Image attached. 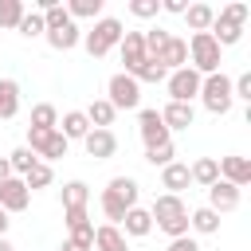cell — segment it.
<instances>
[{"instance_id": "6da1fadb", "label": "cell", "mask_w": 251, "mask_h": 251, "mask_svg": "<svg viewBox=\"0 0 251 251\" xmlns=\"http://www.w3.org/2000/svg\"><path fill=\"white\" fill-rule=\"evenodd\" d=\"M149 220H153L169 239L188 235V208H184V200H180V196H173V192H165V196H157V200H153Z\"/></svg>"}, {"instance_id": "7a4b0ae2", "label": "cell", "mask_w": 251, "mask_h": 251, "mask_svg": "<svg viewBox=\"0 0 251 251\" xmlns=\"http://www.w3.org/2000/svg\"><path fill=\"white\" fill-rule=\"evenodd\" d=\"M129 208H137V180H133V176H114V180L106 184V192H102V212H106V220L118 227Z\"/></svg>"}, {"instance_id": "3957f363", "label": "cell", "mask_w": 251, "mask_h": 251, "mask_svg": "<svg viewBox=\"0 0 251 251\" xmlns=\"http://www.w3.org/2000/svg\"><path fill=\"white\" fill-rule=\"evenodd\" d=\"M247 16H251V8H247L243 0L227 4L224 12H216V20H212L208 35H212V39L220 43V51H224V47H231V43H239V35H243V24H247Z\"/></svg>"}, {"instance_id": "277c9868", "label": "cell", "mask_w": 251, "mask_h": 251, "mask_svg": "<svg viewBox=\"0 0 251 251\" xmlns=\"http://www.w3.org/2000/svg\"><path fill=\"white\" fill-rule=\"evenodd\" d=\"M122 20H114V16H102V20H94V27L82 35V43H86V51L94 55V59H102V55H110L118 43H122Z\"/></svg>"}, {"instance_id": "5b68a950", "label": "cell", "mask_w": 251, "mask_h": 251, "mask_svg": "<svg viewBox=\"0 0 251 251\" xmlns=\"http://www.w3.org/2000/svg\"><path fill=\"white\" fill-rule=\"evenodd\" d=\"M200 102H204V110L208 114H227L231 110V78L224 75V71H216V75H204V82H200V94H196Z\"/></svg>"}, {"instance_id": "8992f818", "label": "cell", "mask_w": 251, "mask_h": 251, "mask_svg": "<svg viewBox=\"0 0 251 251\" xmlns=\"http://www.w3.org/2000/svg\"><path fill=\"white\" fill-rule=\"evenodd\" d=\"M188 67L196 75H216L220 71V43L208 35V31H196L188 39Z\"/></svg>"}, {"instance_id": "52a82bcc", "label": "cell", "mask_w": 251, "mask_h": 251, "mask_svg": "<svg viewBox=\"0 0 251 251\" xmlns=\"http://www.w3.org/2000/svg\"><path fill=\"white\" fill-rule=\"evenodd\" d=\"M67 145H71V141H67L59 129H35V126H27V149H31L35 157H43V165L67 157Z\"/></svg>"}, {"instance_id": "ba28073f", "label": "cell", "mask_w": 251, "mask_h": 251, "mask_svg": "<svg viewBox=\"0 0 251 251\" xmlns=\"http://www.w3.org/2000/svg\"><path fill=\"white\" fill-rule=\"evenodd\" d=\"M106 90H110V98H106V102H110L114 110H133V106H141V86H137V78H129L126 71L110 75Z\"/></svg>"}, {"instance_id": "9c48e42d", "label": "cell", "mask_w": 251, "mask_h": 251, "mask_svg": "<svg viewBox=\"0 0 251 251\" xmlns=\"http://www.w3.org/2000/svg\"><path fill=\"white\" fill-rule=\"evenodd\" d=\"M200 82H204V75H196L192 67L173 71V75L165 78V86H169V102H192V98L200 94Z\"/></svg>"}, {"instance_id": "30bf717a", "label": "cell", "mask_w": 251, "mask_h": 251, "mask_svg": "<svg viewBox=\"0 0 251 251\" xmlns=\"http://www.w3.org/2000/svg\"><path fill=\"white\" fill-rule=\"evenodd\" d=\"M137 129H141V141H145V149H157V145H169V141H173L157 110H141V118H137Z\"/></svg>"}, {"instance_id": "8fae6325", "label": "cell", "mask_w": 251, "mask_h": 251, "mask_svg": "<svg viewBox=\"0 0 251 251\" xmlns=\"http://www.w3.org/2000/svg\"><path fill=\"white\" fill-rule=\"evenodd\" d=\"M27 204H31L27 184H24L20 176H8V180L0 184V208H4V212H24Z\"/></svg>"}, {"instance_id": "7c38bea8", "label": "cell", "mask_w": 251, "mask_h": 251, "mask_svg": "<svg viewBox=\"0 0 251 251\" xmlns=\"http://www.w3.org/2000/svg\"><path fill=\"white\" fill-rule=\"evenodd\" d=\"M82 145H86V157H94V161H110L118 153V137L110 129H90L82 137Z\"/></svg>"}, {"instance_id": "4fadbf2b", "label": "cell", "mask_w": 251, "mask_h": 251, "mask_svg": "<svg viewBox=\"0 0 251 251\" xmlns=\"http://www.w3.org/2000/svg\"><path fill=\"white\" fill-rule=\"evenodd\" d=\"M122 63H126V75H133L141 63H145V39L141 31H122Z\"/></svg>"}, {"instance_id": "5bb4252c", "label": "cell", "mask_w": 251, "mask_h": 251, "mask_svg": "<svg viewBox=\"0 0 251 251\" xmlns=\"http://www.w3.org/2000/svg\"><path fill=\"white\" fill-rule=\"evenodd\" d=\"M220 180H227L235 188H247L251 184V161L247 157H220Z\"/></svg>"}, {"instance_id": "9a60e30c", "label": "cell", "mask_w": 251, "mask_h": 251, "mask_svg": "<svg viewBox=\"0 0 251 251\" xmlns=\"http://www.w3.org/2000/svg\"><path fill=\"white\" fill-rule=\"evenodd\" d=\"M208 208L220 216V212H235L239 208V188L235 184H227V180H216L212 188H208Z\"/></svg>"}, {"instance_id": "2e32d148", "label": "cell", "mask_w": 251, "mask_h": 251, "mask_svg": "<svg viewBox=\"0 0 251 251\" xmlns=\"http://www.w3.org/2000/svg\"><path fill=\"white\" fill-rule=\"evenodd\" d=\"M161 114V122H165V129L173 133V129H188L192 122H196V110H192V102H169L165 110H157Z\"/></svg>"}, {"instance_id": "e0dca14e", "label": "cell", "mask_w": 251, "mask_h": 251, "mask_svg": "<svg viewBox=\"0 0 251 251\" xmlns=\"http://www.w3.org/2000/svg\"><path fill=\"white\" fill-rule=\"evenodd\" d=\"M157 63H161L169 75H173V71H180V67H188V43H184V39H176V35H169V43L161 47Z\"/></svg>"}, {"instance_id": "ac0fdd59", "label": "cell", "mask_w": 251, "mask_h": 251, "mask_svg": "<svg viewBox=\"0 0 251 251\" xmlns=\"http://www.w3.org/2000/svg\"><path fill=\"white\" fill-rule=\"evenodd\" d=\"M122 235H133V239H141V235H149L153 231V220H149V208H129L126 216H122V227H118Z\"/></svg>"}, {"instance_id": "d6986e66", "label": "cell", "mask_w": 251, "mask_h": 251, "mask_svg": "<svg viewBox=\"0 0 251 251\" xmlns=\"http://www.w3.org/2000/svg\"><path fill=\"white\" fill-rule=\"evenodd\" d=\"M43 35H47V43H51L55 51H71V47H78V39H82V31H78V24H75V20H67L63 27L43 31Z\"/></svg>"}, {"instance_id": "ffe728a7", "label": "cell", "mask_w": 251, "mask_h": 251, "mask_svg": "<svg viewBox=\"0 0 251 251\" xmlns=\"http://www.w3.org/2000/svg\"><path fill=\"white\" fill-rule=\"evenodd\" d=\"M161 184L173 192V196H180L188 184H192V176H188V165H180V161H173V165H165L161 169Z\"/></svg>"}, {"instance_id": "44dd1931", "label": "cell", "mask_w": 251, "mask_h": 251, "mask_svg": "<svg viewBox=\"0 0 251 251\" xmlns=\"http://www.w3.org/2000/svg\"><path fill=\"white\" fill-rule=\"evenodd\" d=\"M59 126H63L59 133H63L67 141H82V137L90 133V122H86V114H82V110H67Z\"/></svg>"}, {"instance_id": "7402d4cb", "label": "cell", "mask_w": 251, "mask_h": 251, "mask_svg": "<svg viewBox=\"0 0 251 251\" xmlns=\"http://www.w3.org/2000/svg\"><path fill=\"white\" fill-rule=\"evenodd\" d=\"M188 176H192V184H200V188H212V184L220 180V161H216V157H200V161L188 169Z\"/></svg>"}, {"instance_id": "603a6c76", "label": "cell", "mask_w": 251, "mask_h": 251, "mask_svg": "<svg viewBox=\"0 0 251 251\" xmlns=\"http://www.w3.org/2000/svg\"><path fill=\"white\" fill-rule=\"evenodd\" d=\"M94 247H98V251H129V247H126V235H122L114 224L94 227Z\"/></svg>"}, {"instance_id": "cb8c5ba5", "label": "cell", "mask_w": 251, "mask_h": 251, "mask_svg": "<svg viewBox=\"0 0 251 251\" xmlns=\"http://www.w3.org/2000/svg\"><path fill=\"white\" fill-rule=\"evenodd\" d=\"M20 110V82L16 78H0V118H16Z\"/></svg>"}, {"instance_id": "d4e9b609", "label": "cell", "mask_w": 251, "mask_h": 251, "mask_svg": "<svg viewBox=\"0 0 251 251\" xmlns=\"http://www.w3.org/2000/svg\"><path fill=\"white\" fill-rule=\"evenodd\" d=\"M184 20H188L192 35H196V31H208L212 20H216V8H212V4H188V8H184Z\"/></svg>"}, {"instance_id": "484cf974", "label": "cell", "mask_w": 251, "mask_h": 251, "mask_svg": "<svg viewBox=\"0 0 251 251\" xmlns=\"http://www.w3.org/2000/svg\"><path fill=\"white\" fill-rule=\"evenodd\" d=\"M114 106L106 102V98H98V102H90V110H86V122L94 126V129H110V122H114Z\"/></svg>"}, {"instance_id": "4316f807", "label": "cell", "mask_w": 251, "mask_h": 251, "mask_svg": "<svg viewBox=\"0 0 251 251\" xmlns=\"http://www.w3.org/2000/svg\"><path fill=\"white\" fill-rule=\"evenodd\" d=\"M188 227H196L200 235H216V231H220V216H216L212 208H196V212L188 216Z\"/></svg>"}, {"instance_id": "83f0119b", "label": "cell", "mask_w": 251, "mask_h": 251, "mask_svg": "<svg viewBox=\"0 0 251 251\" xmlns=\"http://www.w3.org/2000/svg\"><path fill=\"white\" fill-rule=\"evenodd\" d=\"M8 165H12V173H20V176H27L35 165H39V157L27 149V145H20V149H12L8 153Z\"/></svg>"}, {"instance_id": "f1b7e54d", "label": "cell", "mask_w": 251, "mask_h": 251, "mask_svg": "<svg viewBox=\"0 0 251 251\" xmlns=\"http://www.w3.org/2000/svg\"><path fill=\"white\" fill-rule=\"evenodd\" d=\"M86 200H90V188L82 180H67L63 184V208H86Z\"/></svg>"}, {"instance_id": "f546056e", "label": "cell", "mask_w": 251, "mask_h": 251, "mask_svg": "<svg viewBox=\"0 0 251 251\" xmlns=\"http://www.w3.org/2000/svg\"><path fill=\"white\" fill-rule=\"evenodd\" d=\"M129 78H137V86H141V82H165V78H169V71H165L157 59H145V63H141Z\"/></svg>"}, {"instance_id": "4dcf8cb0", "label": "cell", "mask_w": 251, "mask_h": 251, "mask_svg": "<svg viewBox=\"0 0 251 251\" xmlns=\"http://www.w3.org/2000/svg\"><path fill=\"white\" fill-rule=\"evenodd\" d=\"M31 126H35V129H59V110H55L51 102H39V106L31 110Z\"/></svg>"}, {"instance_id": "1f68e13d", "label": "cell", "mask_w": 251, "mask_h": 251, "mask_svg": "<svg viewBox=\"0 0 251 251\" xmlns=\"http://www.w3.org/2000/svg\"><path fill=\"white\" fill-rule=\"evenodd\" d=\"M63 224H67V231L71 235H78V231H90L94 224H90V216H86V208H63Z\"/></svg>"}, {"instance_id": "d6a6232c", "label": "cell", "mask_w": 251, "mask_h": 251, "mask_svg": "<svg viewBox=\"0 0 251 251\" xmlns=\"http://www.w3.org/2000/svg\"><path fill=\"white\" fill-rule=\"evenodd\" d=\"M102 12V0H71L67 4V16L71 20H94Z\"/></svg>"}, {"instance_id": "836d02e7", "label": "cell", "mask_w": 251, "mask_h": 251, "mask_svg": "<svg viewBox=\"0 0 251 251\" xmlns=\"http://www.w3.org/2000/svg\"><path fill=\"white\" fill-rule=\"evenodd\" d=\"M24 0H0V27H16L24 20Z\"/></svg>"}, {"instance_id": "e575fe53", "label": "cell", "mask_w": 251, "mask_h": 251, "mask_svg": "<svg viewBox=\"0 0 251 251\" xmlns=\"http://www.w3.org/2000/svg\"><path fill=\"white\" fill-rule=\"evenodd\" d=\"M141 39H145V59H157L161 47L169 43V31L165 27H153V31H141Z\"/></svg>"}, {"instance_id": "d590c367", "label": "cell", "mask_w": 251, "mask_h": 251, "mask_svg": "<svg viewBox=\"0 0 251 251\" xmlns=\"http://www.w3.org/2000/svg\"><path fill=\"white\" fill-rule=\"evenodd\" d=\"M20 180L27 184V192H35V188H47V184H51V165H43V161H39V165H35L27 176H20Z\"/></svg>"}, {"instance_id": "8d00e7d4", "label": "cell", "mask_w": 251, "mask_h": 251, "mask_svg": "<svg viewBox=\"0 0 251 251\" xmlns=\"http://www.w3.org/2000/svg\"><path fill=\"white\" fill-rule=\"evenodd\" d=\"M16 31H20V35H27V39L43 35V16H39V12H24V20L16 24Z\"/></svg>"}, {"instance_id": "74e56055", "label": "cell", "mask_w": 251, "mask_h": 251, "mask_svg": "<svg viewBox=\"0 0 251 251\" xmlns=\"http://www.w3.org/2000/svg\"><path fill=\"white\" fill-rule=\"evenodd\" d=\"M173 157H176L173 141H169V145H157V149H145V161H149L153 169H165V165H173Z\"/></svg>"}, {"instance_id": "f35d334b", "label": "cell", "mask_w": 251, "mask_h": 251, "mask_svg": "<svg viewBox=\"0 0 251 251\" xmlns=\"http://www.w3.org/2000/svg\"><path fill=\"white\" fill-rule=\"evenodd\" d=\"M129 12H133L137 20H149V16L161 12V0H129Z\"/></svg>"}, {"instance_id": "ab89813d", "label": "cell", "mask_w": 251, "mask_h": 251, "mask_svg": "<svg viewBox=\"0 0 251 251\" xmlns=\"http://www.w3.org/2000/svg\"><path fill=\"white\" fill-rule=\"evenodd\" d=\"M231 98H243V102H251V71H243L239 78H231Z\"/></svg>"}, {"instance_id": "60d3db41", "label": "cell", "mask_w": 251, "mask_h": 251, "mask_svg": "<svg viewBox=\"0 0 251 251\" xmlns=\"http://www.w3.org/2000/svg\"><path fill=\"white\" fill-rule=\"evenodd\" d=\"M165 251H200V247H196V239H188V235H180V239H173V243H169Z\"/></svg>"}, {"instance_id": "b9f144b4", "label": "cell", "mask_w": 251, "mask_h": 251, "mask_svg": "<svg viewBox=\"0 0 251 251\" xmlns=\"http://www.w3.org/2000/svg\"><path fill=\"white\" fill-rule=\"evenodd\" d=\"M161 8H165V12H173V16H184V8H188V4H184V0H161Z\"/></svg>"}, {"instance_id": "7bdbcfd3", "label": "cell", "mask_w": 251, "mask_h": 251, "mask_svg": "<svg viewBox=\"0 0 251 251\" xmlns=\"http://www.w3.org/2000/svg\"><path fill=\"white\" fill-rule=\"evenodd\" d=\"M12 176V165H8V157H0V184Z\"/></svg>"}, {"instance_id": "ee69618b", "label": "cell", "mask_w": 251, "mask_h": 251, "mask_svg": "<svg viewBox=\"0 0 251 251\" xmlns=\"http://www.w3.org/2000/svg\"><path fill=\"white\" fill-rule=\"evenodd\" d=\"M8 224H12V220H8V212L0 208V239H4V231H8Z\"/></svg>"}, {"instance_id": "f6af8a7d", "label": "cell", "mask_w": 251, "mask_h": 251, "mask_svg": "<svg viewBox=\"0 0 251 251\" xmlns=\"http://www.w3.org/2000/svg\"><path fill=\"white\" fill-rule=\"evenodd\" d=\"M0 251H12V243H8V239H0Z\"/></svg>"}]
</instances>
